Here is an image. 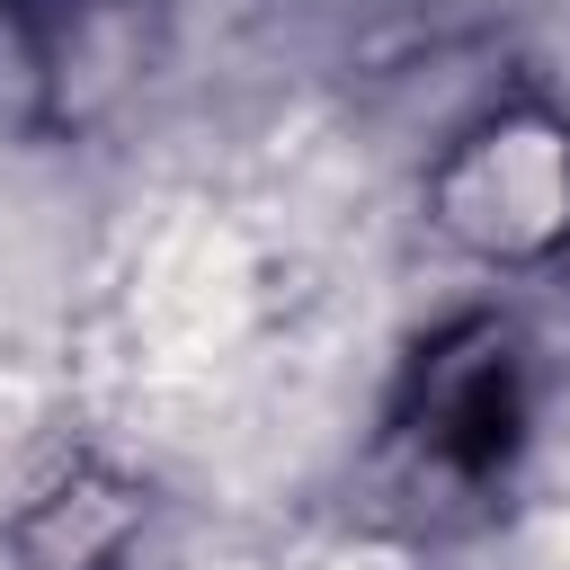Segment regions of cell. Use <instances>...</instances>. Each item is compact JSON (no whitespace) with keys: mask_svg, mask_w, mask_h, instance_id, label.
<instances>
[{"mask_svg":"<svg viewBox=\"0 0 570 570\" xmlns=\"http://www.w3.org/2000/svg\"><path fill=\"white\" fill-rule=\"evenodd\" d=\"M142 517H151V490L89 463V472L53 481V490L9 525V552H18L27 570H116V561L134 552Z\"/></svg>","mask_w":570,"mask_h":570,"instance_id":"3","label":"cell"},{"mask_svg":"<svg viewBox=\"0 0 570 570\" xmlns=\"http://www.w3.org/2000/svg\"><path fill=\"white\" fill-rule=\"evenodd\" d=\"M401 436L419 445V481L490 490L525 445V365L499 321H454L419 347Z\"/></svg>","mask_w":570,"mask_h":570,"instance_id":"1","label":"cell"},{"mask_svg":"<svg viewBox=\"0 0 570 570\" xmlns=\"http://www.w3.org/2000/svg\"><path fill=\"white\" fill-rule=\"evenodd\" d=\"M436 223L481 258H543L570 240V125L490 116L436 169Z\"/></svg>","mask_w":570,"mask_h":570,"instance_id":"2","label":"cell"}]
</instances>
